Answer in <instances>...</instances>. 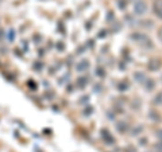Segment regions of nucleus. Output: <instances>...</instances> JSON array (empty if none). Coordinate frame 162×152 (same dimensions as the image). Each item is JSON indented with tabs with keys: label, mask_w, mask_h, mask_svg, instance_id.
<instances>
[{
	"label": "nucleus",
	"mask_w": 162,
	"mask_h": 152,
	"mask_svg": "<svg viewBox=\"0 0 162 152\" xmlns=\"http://www.w3.org/2000/svg\"><path fill=\"white\" fill-rule=\"evenodd\" d=\"M155 98H157V102H158V104H162V92H161V93H159Z\"/></svg>",
	"instance_id": "7ed1b4c3"
},
{
	"label": "nucleus",
	"mask_w": 162,
	"mask_h": 152,
	"mask_svg": "<svg viewBox=\"0 0 162 152\" xmlns=\"http://www.w3.org/2000/svg\"><path fill=\"white\" fill-rule=\"evenodd\" d=\"M135 11H136V14L142 15L143 12H145V5H143V4H136V7H135Z\"/></svg>",
	"instance_id": "f03ea898"
},
{
	"label": "nucleus",
	"mask_w": 162,
	"mask_h": 152,
	"mask_svg": "<svg viewBox=\"0 0 162 152\" xmlns=\"http://www.w3.org/2000/svg\"><path fill=\"white\" fill-rule=\"evenodd\" d=\"M158 136H159V139H161V141H162V132L158 133Z\"/></svg>",
	"instance_id": "39448f33"
},
{
	"label": "nucleus",
	"mask_w": 162,
	"mask_h": 152,
	"mask_svg": "<svg viewBox=\"0 0 162 152\" xmlns=\"http://www.w3.org/2000/svg\"><path fill=\"white\" fill-rule=\"evenodd\" d=\"M88 65H89V63H88V61H83V62L79 63V67H77V69H79V70H87Z\"/></svg>",
	"instance_id": "f257e3e1"
},
{
	"label": "nucleus",
	"mask_w": 162,
	"mask_h": 152,
	"mask_svg": "<svg viewBox=\"0 0 162 152\" xmlns=\"http://www.w3.org/2000/svg\"><path fill=\"white\" fill-rule=\"evenodd\" d=\"M159 39H161V40H162V27L159 28Z\"/></svg>",
	"instance_id": "20e7f679"
}]
</instances>
